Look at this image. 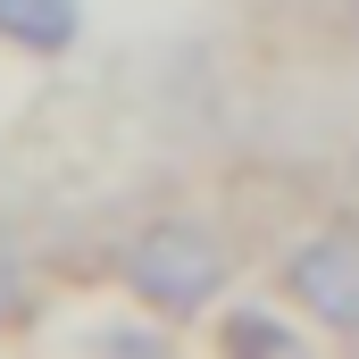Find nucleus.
Wrapping results in <instances>:
<instances>
[{
  "label": "nucleus",
  "instance_id": "nucleus-1",
  "mask_svg": "<svg viewBox=\"0 0 359 359\" xmlns=\"http://www.w3.org/2000/svg\"><path fill=\"white\" fill-rule=\"evenodd\" d=\"M134 292L142 301H159V309H201L217 284H226V251L201 234V226H151L142 243H134Z\"/></svg>",
  "mask_w": 359,
  "mask_h": 359
},
{
  "label": "nucleus",
  "instance_id": "nucleus-2",
  "mask_svg": "<svg viewBox=\"0 0 359 359\" xmlns=\"http://www.w3.org/2000/svg\"><path fill=\"white\" fill-rule=\"evenodd\" d=\"M292 301L334 326V334H359V234H318L292 251Z\"/></svg>",
  "mask_w": 359,
  "mask_h": 359
},
{
  "label": "nucleus",
  "instance_id": "nucleus-3",
  "mask_svg": "<svg viewBox=\"0 0 359 359\" xmlns=\"http://www.w3.org/2000/svg\"><path fill=\"white\" fill-rule=\"evenodd\" d=\"M0 34L25 50H67L76 42V0H0Z\"/></svg>",
  "mask_w": 359,
  "mask_h": 359
},
{
  "label": "nucleus",
  "instance_id": "nucleus-4",
  "mask_svg": "<svg viewBox=\"0 0 359 359\" xmlns=\"http://www.w3.org/2000/svg\"><path fill=\"white\" fill-rule=\"evenodd\" d=\"M234 343H251V351H284V359H292V334H284V326H259V318H243V326H234Z\"/></svg>",
  "mask_w": 359,
  "mask_h": 359
},
{
  "label": "nucleus",
  "instance_id": "nucleus-5",
  "mask_svg": "<svg viewBox=\"0 0 359 359\" xmlns=\"http://www.w3.org/2000/svg\"><path fill=\"white\" fill-rule=\"evenodd\" d=\"M8 292H17V268H8V259H0V309H8Z\"/></svg>",
  "mask_w": 359,
  "mask_h": 359
}]
</instances>
